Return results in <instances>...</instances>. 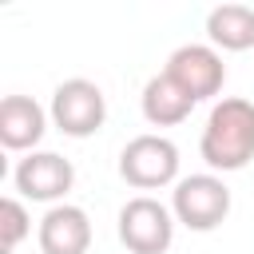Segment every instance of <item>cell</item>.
Returning <instances> with one entry per match:
<instances>
[{
  "label": "cell",
  "instance_id": "cell-1",
  "mask_svg": "<svg viewBox=\"0 0 254 254\" xmlns=\"http://www.w3.org/2000/svg\"><path fill=\"white\" fill-rule=\"evenodd\" d=\"M198 155L210 171H242L254 159V103L250 99H222L206 115Z\"/></svg>",
  "mask_w": 254,
  "mask_h": 254
},
{
  "label": "cell",
  "instance_id": "cell-2",
  "mask_svg": "<svg viewBox=\"0 0 254 254\" xmlns=\"http://www.w3.org/2000/svg\"><path fill=\"white\" fill-rule=\"evenodd\" d=\"M171 214L187 226V230H214L222 226V218L230 214V187L218 175H187L175 183L171 194Z\"/></svg>",
  "mask_w": 254,
  "mask_h": 254
},
{
  "label": "cell",
  "instance_id": "cell-3",
  "mask_svg": "<svg viewBox=\"0 0 254 254\" xmlns=\"http://www.w3.org/2000/svg\"><path fill=\"white\" fill-rule=\"evenodd\" d=\"M119 175L135 190H155L179 179V147L167 135H135L119 151Z\"/></svg>",
  "mask_w": 254,
  "mask_h": 254
},
{
  "label": "cell",
  "instance_id": "cell-4",
  "mask_svg": "<svg viewBox=\"0 0 254 254\" xmlns=\"http://www.w3.org/2000/svg\"><path fill=\"white\" fill-rule=\"evenodd\" d=\"M119 242L131 254H167L175 242V214L159 198L139 194L119 210Z\"/></svg>",
  "mask_w": 254,
  "mask_h": 254
},
{
  "label": "cell",
  "instance_id": "cell-5",
  "mask_svg": "<svg viewBox=\"0 0 254 254\" xmlns=\"http://www.w3.org/2000/svg\"><path fill=\"white\" fill-rule=\"evenodd\" d=\"M107 119V99L91 79H64L52 95V123L71 135V139H87L103 127Z\"/></svg>",
  "mask_w": 254,
  "mask_h": 254
},
{
  "label": "cell",
  "instance_id": "cell-6",
  "mask_svg": "<svg viewBox=\"0 0 254 254\" xmlns=\"http://www.w3.org/2000/svg\"><path fill=\"white\" fill-rule=\"evenodd\" d=\"M167 75L198 103V99H210V95L222 91V83H226V64H222V56H218L210 44H183L179 52H171Z\"/></svg>",
  "mask_w": 254,
  "mask_h": 254
},
{
  "label": "cell",
  "instance_id": "cell-7",
  "mask_svg": "<svg viewBox=\"0 0 254 254\" xmlns=\"http://www.w3.org/2000/svg\"><path fill=\"white\" fill-rule=\"evenodd\" d=\"M12 179H16V190H20L24 198H32V202H56V206H60V198H64V194L71 190V183H75V171H71V163H67L64 155H56V151H32L28 159L16 163Z\"/></svg>",
  "mask_w": 254,
  "mask_h": 254
},
{
  "label": "cell",
  "instance_id": "cell-8",
  "mask_svg": "<svg viewBox=\"0 0 254 254\" xmlns=\"http://www.w3.org/2000/svg\"><path fill=\"white\" fill-rule=\"evenodd\" d=\"M91 246V218L83 206L60 202L40 218V250L44 254H87Z\"/></svg>",
  "mask_w": 254,
  "mask_h": 254
},
{
  "label": "cell",
  "instance_id": "cell-9",
  "mask_svg": "<svg viewBox=\"0 0 254 254\" xmlns=\"http://www.w3.org/2000/svg\"><path fill=\"white\" fill-rule=\"evenodd\" d=\"M48 131V115L28 95H4L0 103V143L8 151H32Z\"/></svg>",
  "mask_w": 254,
  "mask_h": 254
},
{
  "label": "cell",
  "instance_id": "cell-10",
  "mask_svg": "<svg viewBox=\"0 0 254 254\" xmlns=\"http://www.w3.org/2000/svg\"><path fill=\"white\" fill-rule=\"evenodd\" d=\"M190 107H194V99H190L167 71L147 79V87H143V119H147V123H155V127H175V123H183V119L190 115Z\"/></svg>",
  "mask_w": 254,
  "mask_h": 254
},
{
  "label": "cell",
  "instance_id": "cell-11",
  "mask_svg": "<svg viewBox=\"0 0 254 254\" xmlns=\"http://www.w3.org/2000/svg\"><path fill=\"white\" fill-rule=\"evenodd\" d=\"M206 36L222 52L254 48V8L250 4H218L206 16Z\"/></svg>",
  "mask_w": 254,
  "mask_h": 254
},
{
  "label": "cell",
  "instance_id": "cell-12",
  "mask_svg": "<svg viewBox=\"0 0 254 254\" xmlns=\"http://www.w3.org/2000/svg\"><path fill=\"white\" fill-rule=\"evenodd\" d=\"M28 230H32V218H28L24 202L8 194V198L0 202V250H4V254H12V250L28 238Z\"/></svg>",
  "mask_w": 254,
  "mask_h": 254
}]
</instances>
